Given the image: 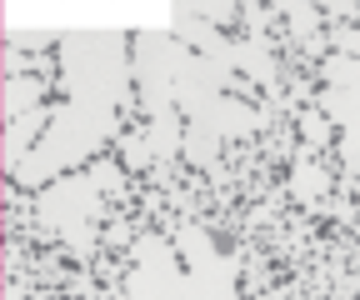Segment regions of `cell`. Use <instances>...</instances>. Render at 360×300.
Returning a JSON list of instances; mask_svg holds the SVG:
<instances>
[{"label":"cell","instance_id":"9a60e30c","mask_svg":"<svg viewBox=\"0 0 360 300\" xmlns=\"http://www.w3.org/2000/svg\"><path fill=\"white\" fill-rule=\"evenodd\" d=\"M165 261H175V240L165 235H141L130 245V266H165Z\"/></svg>","mask_w":360,"mask_h":300},{"label":"cell","instance_id":"5bb4252c","mask_svg":"<svg viewBox=\"0 0 360 300\" xmlns=\"http://www.w3.org/2000/svg\"><path fill=\"white\" fill-rule=\"evenodd\" d=\"M281 11L290 15V35L305 40L310 56L321 60V6H281Z\"/></svg>","mask_w":360,"mask_h":300},{"label":"cell","instance_id":"30bf717a","mask_svg":"<svg viewBox=\"0 0 360 300\" xmlns=\"http://www.w3.org/2000/svg\"><path fill=\"white\" fill-rule=\"evenodd\" d=\"M326 190H330L326 165H315L310 155H295V165H290V195H295L300 205H321Z\"/></svg>","mask_w":360,"mask_h":300},{"label":"cell","instance_id":"d6986e66","mask_svg":"<svg viewBox=\"0 0 360 300\" xmlns=\"http://www.w3.org/2000/svg\"><path fill=\"white\" fill-rule=\"evenodd\" d=\"M300 131H305L310 145H326V141H330V120H326L321 110H300Z\"/></svg>","mask_w":360,"mask_h":300},{"label":"cell","instance_id":"277c9868","mask_svg":"<svg viewBox=\"0 0 360 300\" xmlns=\"http://www.w3.org/2000/svg\"><path fill=\"white\" fill-rule=\"evenodd\" d=\"M101 185L90 170H75V176L56 181V185H45L35 195V216L45 230H56L80 261H90L96 255V226H101Z\"/></svg>","mask_w":360,"mask_h":300},{"label":"cell","instance_id":"6da1fadb","mask_svg":"<svg viewBox=\"0 0 360 300\" xmlns=\"http://www.w3.org/2000/svg\"><path fill=\"white\" fill-rule=\"evenodd\" d=\"M120 141V110L115 105H80V100H60L51 115V131L40 136V145L25 155V165L15 170V181L25 190H45L75 170L85 160H101V145Z\"/></svg>","mask_w":360,"mask_h":300},{"label":"cell","instance_id":"603a6c76","mask_svg":"<svg viewBox=\"0 0 360 300\" xmlns=\"http://www.w3.org/2000/svg\"><path fill=\"white\" fill-rule=\"evenodd\" d=\"M355 210H360V185H355Z\"/></svg>","mask_w":360,"mask_h":300},{"label":"cell","instance_id":"7c38bea8","mask_svg":"<svg viewBox=\"0 0 360 300\" xmlns=\"http://www.w3.org/2000/svg\"><path fill=\"white\" fill-rule=\"evenodd\" d=\"M146 136H150L155 160H175V155H180V145H186V115H180V110L155 115V120L146 125Z\"/></svg>","mask_w":360,"mask_h":300},{"label":"cell","instance_id":"8992f818","mask_svg":"<svg viewBox=\"0 0 360 300\" xmlns=\"http://www.w3.org/2000/svg\"><path fill=\"white\" fill-rule=\"evenodd\" d=\"M51 115H56V110H45V105H40V110H30V115H20V120H11V125H6L0 165H6V176H11V181H15V170L25 165V155L40 145V136L51 131Z\"/></svg>","mask_w":360,"mask_h":300},{"label":"cell","instance_id":"52a82bcc","mask_svg":"<svg viewBox=\"0 0 360 300\" xmlns=\"http://www.w3.org/2000/svg\"><path fill=\"white\" fill-rule=\"evenodd\" d=\"M236 70L255 85H265V91H276L281 85V65H276V51H270V40L265 30H250L236 40Z\"/></svg>","mask_w":360,"mask_h":300},{"label":"cell","instance_id":"2e32d148","mask_svg":"<svg viewBox=\"0 0 360 300\" xmlns=\"http://www.w3.org/2000/svg\"><path fill=\"white\" fill-rule=\"evenodd\" d=\"M180 155H186L191 165H215V160H220V141H215L210 131L186 125V145H180Z\"/></svg>","mask_w":360,"mask_h":300},{"label":"cell","instance_id":"3957f363","mask_svg":"<svg viewBox=\"0 0 360 300\" xmlns=\"http://www.w3.org/2000/svg\"><path fill=\"white\" fill-rule=\"evenodd\" d=\"M125 300H240V261L220 255L205 270H180L165 266H130Z\"/></svg>","mask_w":360,"mask_h":300},{"label":"cell","instance_id":"5b68a950","mask_svg":"<svg viewBox=\"0 0 360 300\" xmlns=\"http://www.w3.org/2000/svg\"><path fill=\"white\" fill-rule=\"evenodd\" d=\"M195 60V51L186 40H175L170 30H141L130 35V65H135V96H141L146 115H165L175 110V85L186 75V65Z\"/></svg>","mask_w":360,"mask_h":300},{"label":"cell","instance_id":"ac0fdd59","mask_svg":"<svg viewBox=\"0 0 360 300\" xmlns=\"http://www.w3.org/2000/svg\"><path fill=\"white\" fill-rule=\"evenodd\" d=\"M90 176H96V185L105 195H125V170L115 160H90Z\"/></svg>","mask_w":360,"mask_h":300},{"label":"cell","instance_id":"7402d4cb","mask_svg":"<svg viewBox=\"0 0 360 300\" xmlns=\"http://www.w3.org/2000/svg\"><path fill=\"white\" fill-rule=\"evenodd\" d=\"M6 300H25V295H20V290H15V285H6Z\"/></svg>","mask_w":360,"mask_h":300},{"label":"cell","instance_id":"44dd1931","mask_svg":"<svg viewBox=\"0 0 360 300\" xmlns=\"http://www.w3.org/2000/svg\"><path fill=\"white\" fill-rule=\"evenodd\" d=\"M330 46H335V56H355L360 60V25H335Z\"/></svg>","mask_w":360,"mask_h":300},{"label":"cell","instance_id":"8fae6325","mask_svg":"<svg viewBox=\"0 0 360 300\" xmlns=\"http://www.w3.org/2000/svg\"><path fill=\"white\" fill-rule=\"evenodd\" d=\"M175 250H180V261H186V270H205V266H215V261H220V245L210 240V230H205V226H180Z\"/></svg>","mask_w":360,"mask_h":300},{"label":"cell","instance_id":"4fadbf2b","mask_svg":"<svg viewBox=\"0 0 360 300\" xmlns=\"http://www.w3.org/2000/svg\"><path fill=\"white\" fill-rule=\"evenodd\" d=\"M321 85H335V91H360V60L355 56H321Z\"/></svg>","mask_w":360,"mask_h":300},{"label":"cell","instance_id":"9c48e42d","mask_svg":"<svg viewBox=\"0 0 360 300\" xmlns=\"http://www.w3.org/2000/svg\"><path fill=\"white\" fill-rule=\"evenodd\" d=\"M315 110H321L330 125H340L345 131H360V91H335V85H321L315 91Z\"/></svg>","mask_w":360,"mask_h":300},{"label":"cell","instance_id":"ffe728a7","mask_svg":"<svg viewBox=\"0 0 360 300\" xmlns=\"http://www.w3.org/2000/svg\"><path fill=\"white\" fill-rule=\"evenodd\" d=\"M340 165H345L350 181H360V131H345L340 136Z\"/></svg>","mask_w":360,"mask_h":300},{"label":"cell","instance_id":"ba28073f","mask_svg":"<svg viewBox=\"0 0 360 300\" xmlns=\"http://www.w3.org/2000/svg\"><path fill=\"white\" fill-rule=\"evenodd\" d=\"M40 100H45V80H35V75H6V85H0L6 125L20 120V115H30V110H40Z\"/></svg>","mask_w":360,"mask_h":300},{"label":"cell","instance_id":"e0dca14e","mask_svg":"<svg viewBox=\"0 0 360 300\" xmlns=\"http://www.w3.org/2000/svg\"><path fill=\"white\" fill-rule=\"evenodd\" d=\"M120 141H125V165H130V170H146V165L155 160V150H150V136H146V131H125Z\"/></svg>","mask_w":360,"mask_h":300},{"label":"cell","instance_id":"7a4b0ae2","mask_svg":"<svg viewBox=\"0 0 360 300\" xmlns=\"http://www.w3.org/2000/svg\"><path fill=\"white\" fill-rule=\"evenodd\" d=\"M60 91L80 105H130L135 96V65H130V35L125 30H65L56 46Z\"/></svg>","mask_w":360,"mask_h":300}]
</instances>
